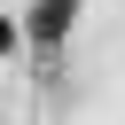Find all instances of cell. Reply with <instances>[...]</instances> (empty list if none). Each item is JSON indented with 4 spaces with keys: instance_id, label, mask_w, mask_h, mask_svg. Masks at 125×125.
I'll return each mask as SVG.
<instances>
[{
    "instance_id": "obj_1",
    "label": "cell",
    "mask_w": 125,
    "mask_h": 125,
    "mask_svg": "<svg viewBox=\"0 0 125 125\" xmlns=\"http://www.w3.org/2000/svg\"><path fill=\"white\" fill-rule=\"evenodd\" d=\"M70 16H78V0H31V16H23V39H31L39 55H55V47H62V31H70Z\"/></svg>"
},
{
    "instance_id": "obj_2",
    "label": "cell",
    "mask_w": 125,
    "mask_h": 125,
    "mask_svg": "<svg viewBox=\"0 0 125 125\" xmlns=\"http://www.w3.org/2000/svg\"><path fill=\"white\" fill-rule=\"evenodd\" d=\"M16 39H23V31H16L8 16H0V55H16Z\"/></svg>"
}]
</instances>
